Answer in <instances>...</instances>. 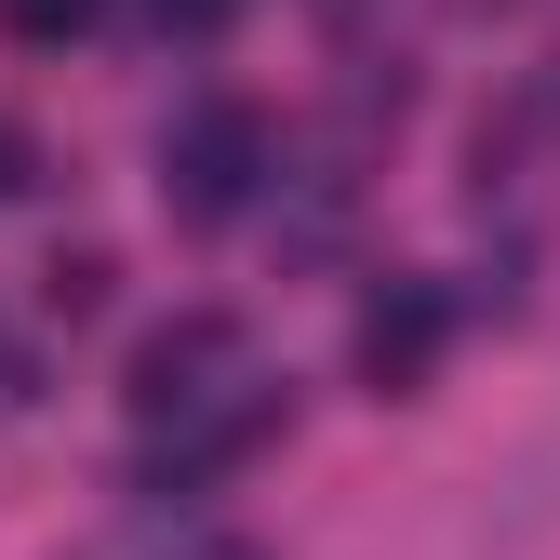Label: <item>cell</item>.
I'll list each match as a JSON object with an SVG mask.
<instances>
[{
	"mask_svg": "<svg viewBox=\"0 0 560 560\" xmlns=\"http://www.w3.org/2000/svg\"><path fill=\"white\" fill-rule=\"evenodd\" d=\"M148 14H161V40H214V27L241 14V0H148Z\"/></svg>",
	"mask_w": 560,
	"mask_h": 560,
	"instance_id": "8992f818",
	"label": "cell"
},
{
	"mask_svg": "<svg viewBox=\"0 0 560 560\" xmlns=\"http://www.w3.org/2000/svg\"><path fill=\"white\" fill-rule=\"evenodd\" d=\"M174 560H267V547H241V534H200V547H174Z\"/></svg>",
	"mask_w": 560,
	"mask_h": 560,
	"instance_id": "52a82bcc",
	"label": "cell"
},
{
	"mask_svg": "<svg viewBox=\"0 0 560 560\" xmlns=\"http://www.w3.org/2000/svg\"><path fill=\"white\" fill-rule=\"evenodd\" d=\"M254 187H267V120L254 107H187L161 133V214L174 228H228Z\"/></svg>",
	"mask_w": 560,
	"mask_h": 560,
	"instance_id": "7a4b0ae2",
	"label": "cell"
},
{
	"mask_svg": "<svg viewBox=\"0 0 560 560\" xmlns=\"http://www.w3.org/2000/svg\"><path fill=\"white\" fill-rule=\"evenodd\" d=\"M40 294H54V307H67V320H81V307H94V294H107V254H54V280H40Z\"/></svg>",
	"mask_w": 560,
	"mask_h": 560,
	"instance_id": "5b68a950",
	"label": "cell"
},
{
	"mask_svg": "<svg viewBox=\"0 0 560 560\" xmlns=\"http://www.w3.org/2000/svg\"><path fill=\"white\" fill-rule=\"evenodd\" d=\"M241 387H267V374H254V347H241V320H214V307H187V320H161L148 347H133V374H120V400H133V428H187V413H214V400H241Z\"/></svg>",
	"mask_w": 560,
	"mask_h": 560,
	"instance_id": "6da1fadb",
	"label": "cell"
},
{
	"mask_svg": "<svg viewBox=\"0 0 560 560\" xmlns=\"http://www.w3.org/2000/svg\"><path fill=\"white\" fill-rule=\"evenodd\" d=\"M0 14H14V27H27V40H81V27H94V14H107V0H0Z\"/></svg>",
	"mask_w": 560,
	"mask_h": 560,
	"instance_id": "277c9868",
	"label": "cell"
},
{
	"mask_svg": "<svg viewBox=\"0 0 560 560\" xmlns=\"http://www.w3.org/2000/svg\"><path fill=\"white\" fill-rule=\"evenodd\" d=\"M441 347H454V294H441V280H374V307H361V334H347V361H361L374 400H413V387L441 374Z\"/></svg>",
	"mask_w": 560,
	"mask_h": 560,
	"instance_id": "3957f363",
	"label": "cell"
}]
</instances>
